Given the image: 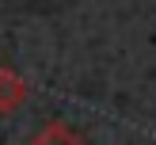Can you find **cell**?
I'll list each match as a JSON object with an SVG mask.
<instances>
[{
    "label": "cell",
    "instance_id": "cell-1",
    "mask_svg": "<svg viewBox=\"0 0 156 145\" xmlns=\"http://www.w3.org/2000/svg\"><path fill=\"white\" fill-rule=\"evenodd\" d=\"M27 103V80L15 69L0 65V114H15Z\"/></svg>",
    "mask_w": 156,
    "mask_h": 145
},
{
    "label": "cell",
    "instance_id": "cell-2",
    "mask_svg": "<svg viewBox=\"0 0 156 145\" xmlns=\"http://www.w3.org/2000/svg\"><path fill=\"white\" fill-rule=\"evenodd\" d=\"M27 145H88V141H84L69 122H46V126L38 130Z\"/></svg>",
    "mask_w": 156,
    "mask_h": 145
}]
</instances>
